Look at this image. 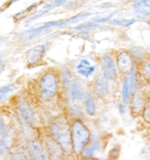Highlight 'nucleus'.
<instances>
[{"label":"nucleus","mask_w":150,"mask_h":160,"mask_svg":"<svg viewBox=\"0 0 150 160\" xmlns=\"http://www.w3.org/2000/svg\"><path fill=\"white\" fill-rule=\"evenodd\" d=\"M51 137L61 147L64 153H73L72 138H71V125L64 114L57 117L50 124Z\"/></svg>","instance_id":"obj_1"},{"label":"nucleus","mask_w":150,"mask_h":160,"mask_svg":"<svg viewBox=\"0 0 150 160\" xmlns=\"http://www.w3.org/2000/svg\"><path fill=\"white\" fill-rule=\"evenodd\" d=\"M91 133L83 121L76 119L71 125L72 150L76 155L81 154L83 149L90 142Z\"/></svg>","instance_id":"obj_2"},{"label":"nucleus","mask_w":150,"mask_h":160,"mask_svg":"<svg viewBox=\"0 0 150 160\" xmlns=\"http://www.w3.org/2000/svg\"><path fill=\"white\" fill-rule=\"evenodd\" d=\"M66 96H68V104L71 111L76 116L81 114L82 104L84 101L85 95L81 84L77 81H72L66 86Z\"/></svg>","instance_id":"obj_3"},{"label":"nucleus","mask_w":150,"mask_h":160,"mask_svg":"<svg viewBox=\"0 0 150 160\" xmlns=\"http://www.w3.org/2000/svg\"><path fill=\"white\" fill-rule=\"evenodd\" d=\"M40 95L44 101H50L58 91V79L55 73L46 72L40 80Z\"/></svg>","instance_id":"obj_4"},{"label":"nucleus","mask_w":150,"mask_h":160,"mask_svg":"<svg viewBox=\"0 0 150 160\" xmlns=\"http://www.w3.org/2000/svg\"><path fill=\"white\" fill-rule=\"evenodd\" d=\"M101 71H103V76L106 78L108 82L117 81V68L113 57L110 54H104L101 56Z\"/></svg>","instance_id":"obj_5"},{"label":"nucleus","mask_w":150,"mask_h":160,"mask_svg":"<svg viewBox=\"0 0 150 160\" xmlns=\"http://www.w3.org/2000/svg\"><path fill=\"white\" fill-rule=\"evenodd\" d=\"M45 149L50 160H63L64 151L51 136H48L45 140Z\"/></svg>","instance_id":"obj_6"},{"label":"nucleus","mask_w":150,"mask_h":160,"mask_svg":"<svg viewBox=\"0 0 150 160\" xmlns=\"http://www.w3.org/2000/svg\"><path fill=\"white\" fill-rule=\"evenodd\" d=\"M116 63L119 72L124 75L129 74L134 70V60L132 58V55L126 51H121L117 54Z\"/></svg>","instance_id":"obj_7"},{"label":"nucleus","mask_w":150,"mask_h":160,"mask_svg":"<svg viewBox=\"0 0 150 160\" xmlns=\"http://www.w3.org/2000/svg\"><path fill=\"white\" fill-rule=\"evenodd\" d=\"M136 84V71L135 69L129 73V76L123 81L122 84V101L124 104L129 103V99L132 98V94L135 89Z\"/></svg>","instance_id":"obj_8"},{"label":"nucleus","mask_w":150,"mask_h":160,"mask_svg":"<svg viewBox=\"0 0 150 160\" xmlns=\"http://www.w3.org/2000/svg\"><path fill=\"white\" fill-rule=\"evenodd\" d=\"M145 104H146V100L141 88H136L133 92V97H132V112L135 116L141 113L143 109H144Z\"/></svg>","instance_id":"obj_9"},{"label":"nucleus","mask_w":150,"mask_h":160,"mask_svg":"<svg viewBox=\"0 0 150 160\" xmlns=\"http://www.w3.org/2000/svg\"><path fill=\"white\" fill-rule=\"evenodd\" d=\"M46 52V46L45 45H38L33 48H31L30 50L27 51L26 54V60L30 65H35L38 63L43 59V57Z\"/></svg>","instance_id":"obj_10"},{"label":"nucleus","mask_w":150,"mask_h":160,"mask_svg":"<svg viewBox=\"0 0 150 160\" xmlns=\"http://www.w3.org/2000/svg\"><path fill=\"white\" fill-rule=\"evenodd\" d=\"M103 147H101V142L98 138H94L93 140H91L87 146L83 149L82 151V157L85 159H92L94 157L95 153L101 152Z\"/></svg>","instance_id":"obj_11"},{"label":"nucleus","mask_w":150,"mask_h":160,"mask_svg":"<svg viewBox=\"0 0 150 160\" xmlns=\"http://www.w3.org/2000/svg\"><path fill=\"white\" fill-rule=\"evenodd\" d=\"M77 72L84 78H89L95 72V67L91 65L88 59H81L80 62L77 65Z\"/></svg>","instance_id":"obj_12"},{"label":"nucleus","mask_w":150,"mask_h":160,"mask_svg":"<svg viewBox=\"0 0 150 160\" xmlns=\"http://www.w3.org/2000/svg\"><path fill=\"white\" fill-rule=\"evenodd\" d=\"M94 94L97 96L98 98H105L108 95L109 88H108V81L103 75H101L94 82L93 85Z\"/></svg>","instance_id":"obj_13"},{"label":"nucleus","mask_w":150,"mask_h":160,"mask_svg":"<svg viewBox=\"0 0 150 160\" xmlns=\"http://www.w3.org/2000/svg\"><path fill=\"white\" fill-rule=\"evenodd\" d=\"M20 113L22 118H23V120L25 121V123H27L28 125H33L34 116L30 105L28 104V102L26 100L20 101Z\"/></svg>","instance_id":"obj_14"},{"label":"nucleus","mask_w":150,"mask_h":160,"mask_svg":"<svg viewBox=\"0 0 150 160\" xmlns=\"http://www.w3.org/2000/svg\"><path fill=\"white\" fill-rule=\"evenodd\" d=\"M11 160H32L27 149L23 147L16 148L11 153Z\"/></svg>","instance_id":"obj_15"},{"label":"nucleus","mask_w":150,"mask_h":160,"mask_svg":"<svg viewBox=\"0 0 150 160\" xmlns=\"http://www.w3.org/2000/svg\"><path fill=\"white\" fill-rule=\"evenodd\" d=\"M134 9L140 16H149L150 14V1H136Z\"/></svg>","instance_id":"obj_16"},{"label":"nucleus","mask_w":150,"mask_h":160,"mask_svg":"<svg viewBox=\"0 0 150 160\" xmlns=\"http://www.w3.org/2000/svg\"><path fill=\"white\" fill-rule=\"evenodd\" d=\"M84 105H85V109L89 116L92 117L95 116V113H96V104H95L94 99L92 98V96L90 94H87L85 96Z\"/></svg>","instance_id":"obj_17"},{"label":"nucleus","mask_w":150,"mask_h":160,"mask_svg":"<svg viewBox=\"0 0 150 160\" xmlns=\"http://www.w3.org/2000/svg\"><path fill=\"white\" fill-rule=\"evenodd\" d=\"M15 88H16V86L15 84H12V83L1 86V88H0V102H1L8 94H11Z\"/></svg>","instance_id":"obj_18"},{"label":"nucleus","mask_w":150,"mask_h":160,"mask_svg":"<svg viewBox=\"0 0 150 160\" xmlns=\"http://www.w3.org/2000/svg\"><path fill=\"white\" fill-rule=\"evenodd\" d=\"M136 20L134 19H113L111 20V23L115 25H121V26H129V25L134 24Z\"/></svg>","instance_id":"obj_19"},{"label":"nucleus","mask_w":150,"mask_h":160,"mask_svg":"<svg viewBox=\"0 0 150 160\" xmlns=\"http://www.w3.org/2000/svg\"><path fill=\"white\" fill-rule=\"evenodd\" d=\"M141 74L143 76V78H145L146 80H150V58L148 60H146L144 65L142 66Z\"/></svg>","instance_id":"obj_20"},{"label":"nucleus","mask_w":150,"mask_h":160,"mask_svg":"<svg viewBox=\"0 0 150 160\" xmlns=\"http://www.w3.org/2000/svg\"><path fill=\"white\" fill-rule=\"evenodd\" d=\"M8 136V131L7 128H6L4 122H3L2 118L0 117V139L3 140V142H6Z\"/></svg>","instance_id":"obj_21"},{"label":"nucleus","mask_w":150,"mask_h":160,"mask_svg":"<svg viewBox=\"0 0 150 160\" xmlns=\"http://www.w3.org/2000/svg\"><path fill=\"white\" fill-rule=\"evenodd\" d=\"M9 150H8V146L6 142H3V140L0 139V157L1 158H5L6 156H8Z\"/></svg>","instance_id":"obj_22"},{"label":"nucleus","mask_w":150,"mask_h":160,"mask_svg":"<svg viewBox=\"0 0 150 160\" xmlns=\"http://www.w3.org/2000/svg\"><path fill=\"white\" fill-rule=\"evenodd\" d=\"M143 119L145 120V122L150 124V100H148L146 102L144 109H143Z\"/></svg>","instance_id":"obj_23"},{"label":"nucleus","mask_w":150,"mask_h":160,"mask_svg":"<svg viewBox=\"0 0 150 160\" xmlns=\"http://www.w3.org/2000/svg\"><path fill=\"white\" fill-rule=\"evenodd\" d=\"M2 66H3V62H2V59L0 58V69L2 68Z\"/></svg>","instance_id":"obj_24"}]
</instances>
